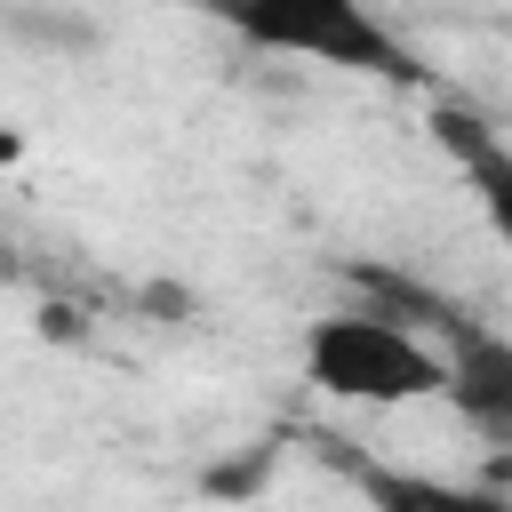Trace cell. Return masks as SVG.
<instances>
[{
    "mask_svg": "<svg viewBox=\"0 0 512 512\" xmlns=\"http://www.w3.org/2000/svg\"><path fill=\"white\" fill-rule=\"evenodd\" d=\"M208 8L264 56H304L360 80H424L408 40L384 16H368V0H208Z\"/></svg>",
    "mask_w": 512,
    "mask_h": 512,
    "instance_id": "cell-1",
    "label": "cell"
},
{
    "mask_svg": "<svg viewBox=\"0 0 512 512\" xmlns=\"http://www.w3.org/2000/svg\"><path fill=\"white\" fill-rule=\"evenodd\" d=\"M304 376L328 400H360V408H408L432 400L448 384V360L392 312H336L304 328Z\"/></svg>",
    "mask_w": 512,
    "mask_h": 512,
    "instance_id": "cell-2",
    "label": "cell"
},
{
    "mask_svg": "<svg viewBox=\"0 0 512 512\" xmlns=\"http://www.w3.org/2000/svg\"><path fill=\"white\" fill-rule=\"evenodd\" d=\"M448 408L488 440V448H504L512 456V336H496V328H480V320H456L448 328Z\"/></svg>",
    "mask_w": 512,
    "mask_h": 512,
    "instance_id": "cell-3",
    "label": "cell"
},
{
    "mask_svg": "<svg viewBox=\"0 0 512 512\" xmlns=\"http://www.w3.org/2000/svg\"><path fill=\"white\" fill-rule=\"evenodd\" d=\"M440 144H456L464 184H472V200H480V216H488L496 248L512 256V144L480 136V120H464V112H440Z\"/></svg>",
    "mask_w": 512,
    "mask_h": 512,
    "instance_id": "cell-4",
    "label": "cell"
},
{
    "mask_svg": "<svg viewBox=\"0 0 512 512\" xmlns=\"http://www.w3.org/2000/svg\"><path fill=\"white\" fill-rule=\"evenodd\" d=\"M8 32H16L24 48H48V56H80V48L104 40L96 16H80V8H48V0H16V8H8Z\"/></svg>",
    "mask_w": 512,
    "mask_h": 512,
    "instance_id": "cell-5",
    "label": "cell"
}]
</instances>
